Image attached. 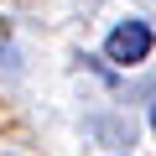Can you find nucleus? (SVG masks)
I'll return each instance as SVG.
<instances>
[{
    "label": "nucleus",
    "mask_w": 156,
    "mask_h": 156,
    "mask_svg": "<svg viewBox=\"0 0 156 156\" xmlns=\"http://www.w3.org/2000/svg\"><path fill=\"white\" fill-rule=\"evenodd\" d=\"M151 47H156V26H151L146 16H125V21H115L109 37H104V57H109L115 68H140V62L151 57Z\"/></svg>",
    "instance_id": "f257e3e1"
},
{
    "label": "nucleus",
    "mask_w": 156,
    "mask_h": 156,
    "mask_svg": "<svg viewBox=\"0 0 156 156\" xmlns=\"http://www.w3.org/2000/svg\"><path fill=\"white\" fill-rule=\"evenodd\" d=\"M151 130H156V104H151Z\"/></svg>",
    "instance_id": "f03ea898"
}]
</instances>
